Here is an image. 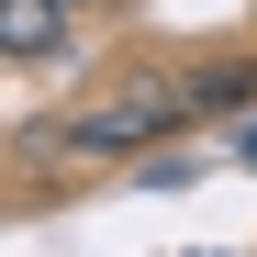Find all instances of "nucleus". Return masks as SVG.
Wrapping results in <instances>:
<instances>
[{
  "label": "nucleus",
  "mask_w": 257,
  "mask_h": 257,
  "mask_svg": "<svg viewBox=\"0 0 257 257\" xmlns=\"http://www.w3.org/2000/svg\"><path fill=\"white\" fill-rule=\"evenodd\" d=\"M67 12H78V23H90V12H112V0H67Z\"/></svg>",
  "instance_id": "20e7f679"
},
{
  "label": "nucleus",
  "mask_w": 257,
  "mask_h": 257,
  "mask_svg": "<svg viewBox=\"0 0 257 257\" xmlns=\"http://www.w3.org/2000/svg\"><path fill=\"white\" fill-rule=\"evenodd\" d=\"M190 112H201V101H190V78H168V67H123V78H101V101H90V112H67V123H56V157H67V168L157 157Z\"/></svg>",
  "instance_id": "f257e3e1"
},
{
  "label": "nucleus",
  "mask_w": 257,
  "mask_h": 257,
  "mask_svg": "<svg viewBox=\"0 0 257 257\" xmlns=\"http://www.w3.org/2000/svg\"><path fill=\"white\" fill-rule=\"evenodd\" d=\"M67 0H0V56H12V67H45L56 45H67Z\"/></svg>",
  "instance_id": "f03ea898"
},
{
  "label": "nucleus",
  "mask_w": 257,
  "mask_h": 257,
  "mask_svg": "<svg viewBox=\"0 0 257 257\" xmlns=\"http://www.w3.org/2000/svg\"><path fill=\"white\" fill-rule=\"evenodd\" d=\"M190 101H201V112H257V67H246V56H235V67H201Z\"/></svg>",
  "instance_id": "7ed1b4c3"
}]
</instances>
